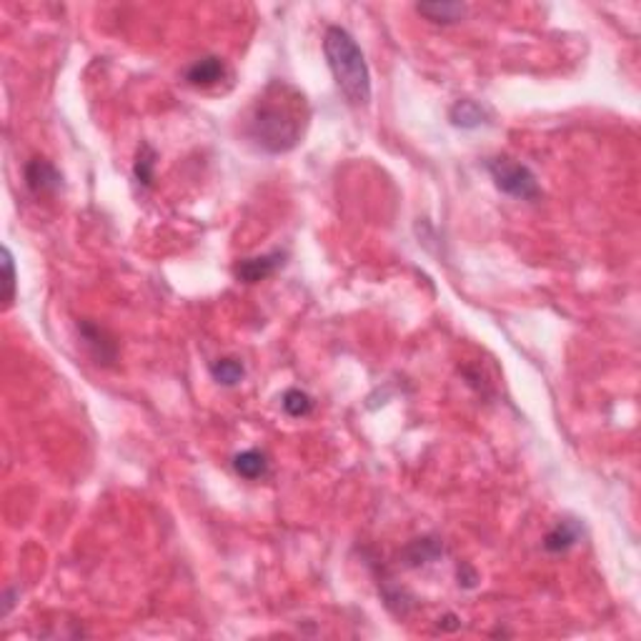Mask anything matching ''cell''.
Instances as JSON below:
<instances>
[{
    "instance_id": "obj_1",
    "label": "cell",
    "mask_w": 641,
    "mask_h": 641,
    "mask_svg": "<svg viewBox=\"0 0 641 641\" xmlns=\"http://www.w3.org/2000/svg\"><path fill=\"white\" fill-rule=\"evenodd\" d=\"M311 108L306 95L285 81H271L250 103L246 136L263 154L294 151L309 128Z\"/></svg>"
},
{
    "instance_id": "obj_2",
    "label": "cell",
    "mask_w": 641,
    "mask_h": 641,
    "mask_svg": "<svg viewBox=\"0 0 641 641\" xmlns=\"http://www.w3.org/2000/svg\"><path fill=\"white\" fill-rule=\"evenodd\" d=\"M323 56L333 73V81L344 93L346 103L368 108L371 103V73L354 36L341 25H329L323 33Z\"/></svg>"
},
{
    "instance_id": "obj_3",
    "label": "cell",
    "mask_w": 641,
    "mask_h": 641,
    "mask_svg": "<svg viewBox=\"0 0 641 641\" xmlns=\"http://www.w3.org/2000/svg\"><path fill=\"white\" fill-rule=\"evenodd\" d=\"M487 171L494 179V186L511 198H519V201H539L541 198V186L536 180L534 171L509 155L488 158Z\"/></svg>"
},
{
    "instance_id": "obj_4",
    "label": "cell",
    "mask_w": 641,
    "mask_h": 641,
    "mask_svg": "<svg viewBox=\"0 0 641 641\" xmlns=\"http://www.w3.org/2000/svg\"><path fill=\"white\" fill-rule=\"evenodd\" d=\"M78 336H81V341H83L88 354L98 366H113L119 361V341L101 323L81 319L78 320Z\"/></svg>"
},
{
    "instance_id": "obj_5",
    "label": "cell",
    "mask_w": 641,
    "mask_h": 641,
    "mask_svg": "<svg viewBox=\"0 0 641 641\" xmlns=\"http://www.w3.org/2000/svg\"><path fill=\"white\" fill-rule=\"evenodd\" d=\"M285 259H288L285 250H271L263 256L243 259L233 266V276L243 284H259V281H266L268 276H274L278 268H284Z\"/></svg>"
},
{
    "instance_id": "obj_6",
    "label": "cell",
    "mask_w": 641,
    "mask_h": 641,
    "mask_svg": "<svg viewBox=\"0 0 641 641\" xmlns=\"http://www.w3.org/2000/svg\"><path fill=\"white\" fill-rule=\"evenodd\" d=\"M25 186L36 196L58 193L60 186H63V176H60V171L50 161L36 155V158H31L25 163Z\"/></svg>"
},
{
    "instance_id": "obj_7",
    "label": "cell",
    "mask_w": 641,
    "mask_h": 641,
    "mask_svg": "<svg viewBox=\"0 0 641 641\" xmlns=\"http://www.w3.org/2000/svg\"><path fill=\"white\" fill-rule=\"evenodd\" d=\"M443 554H446V549L439 536H421V539H414L411 544H406L401 551V561L408 569H418V566L434 564Z\"/></svg>"
},
{
    "instance_id": "obj_8",
    "label": "cell",
    "mask_w": 641,
    "mask_h": 641,
    "mask_svg": "<svg viewBox=\"0 0 641 641\" xmlns=\"http://www.w3.org/2000/svg\"><path fill=\"white\" fill-rule=\"evenodd\" d=\"M226 75V63L218 56H203V58L193 60L186 68V83L193 88H211V85L221 83Z\"/></svg>"
},
{
    "instance_id": "obj_9",
    "label": "cell",
    "mask_w": 641,
    "mask_h": 641,
    "mask_svg": "<svg viewBox=\"0 0 641 641\" xmlns=\"http://www.w3.org/2000/svg\"><path fill=\"white\" fill-rule=\"evenodd\" d=\"M491 119V113L487 110V106H481L479 101L471 98H459L452 108H449V120L456 128L463 131H474L479 126H484Z\"/></svg>"
},
{
    "instance_id": "obj_10",
    "label": "cell",
    "mask_w": 641,
    "mask_h": 641,
    "mask_svg": "<svg viewBox=\"0 0 641 641\" xmlns=\"http://www.w3.org/2000/svg\"><path fill=\"white\" fill-rule=\"evenodd\" d=\"M584 536V526L576 519H561V522L544 536V549L549 554H564L574 549Z\"/></svg>"
},
{
    "instance_id": "obj_11",
    "label": "cell",
    "mask_w": 641,
    "mask_h": 641,
    "mask_svg": "<svg viewBox=\"0 0 641 641\" xmlns=\"http://www.w3.org/2000/svg\"><path fill=\"white\" fill-rule=\"evenodd\" d=\"M233 469H236L238 476H243L249 481H256V479H263V476L268 474V459L259 449H249V452L236 453Z\"/></svg>"
},
{
    "instance_id": "obj_12",
    "label": "cell",
    "mask_w": 641,
    "mask_h": 641,
    "mask_svg": "<svg viewBox=\"0 0 641 641\" xmlns=\"http://www.w3.org/2000/svg\"><path fill=\"white\" fill-rule=\"evenodd\" d=\"M416 13L426 15L428 21H434V23H456L463 18L466 5H461V3H418Z\"/></svg>"
},
{
    "instance_id": "obj_13",
    "label": "cell",
    "mask_w": 641,
    "mask_h": 641,
    "mask_svg": "<svg viewBox=\"0 0 641 641\" xmlns=\"http://www.w3.org/2000/svg\"><path fill=\"white\" fill-rule=\"evenodd\" d=\"M211 376H214L215 383L231 389V386H238L243 381L246 368H243V364L238 358H218V361L211 364Z\"/></svg>"
},
{
    "instance_id": "obj_14",
    "label": "cell",
    "mask_w": 641,
    "mask_h": 641,
    "mask_svg": "<svg viewBox=\"0 0 641 641\" xmlns=\"http://www.w3.org/2000/svg\"><path fill=\"white\" fill-rule=\"evenodd\" d=\"M155 151L148 143H141L138 155H136V163H133V176L141 183L143 189H151L154 186V168H155Z\"/></svg>"
},
{
    "instance_id": "obj_15",
    "label": "cell",
    "mask_w": 641,
    "mask_h": 641,
    "mask_svg": "<svg viewBox=\"0 0 641 641\" xmlns=\"http://www.w3.org/2000/svg\"><path fill=\"white\" fill-rule=\"evenodd\" d=\"M281 406L288 416L294 418H301V416H309L313 411V399L309 393L301 391V389H288L281 399Z\"/></svg>"
},
{
    "instance_id": "obj_16",
    "label": "cell",
    "mask_w": 641,
    "mask_h": 641,
    "mask_svg": "<svg viewBox=\"0 0 641 641\" xmlns=\"http://www.w3.org/2000/svg\"><path fill=\"white\" fill-rule=\"evenodd\" d=\"M3 268H5V309H11L15 301V266L8 249H3Z\"/></svg>"
},
{
    "instance_id": "obj_17",
    "label": "cell",
    "mask_w": 641,
    "mask_h": 641,
    "mask_svg": "<svg viewBox=\"0 0 641 641\" xmlns=\"http://www.w3.org/2000/svg\"><path fill=\"white\" fill-rule=\"evenodd\" d=\"M456 576H459V586H463V589H474L476 584H479V574L469 564H461Z\"/></svg>"
},
{
    "instance_id": "obj_18",
    "label": "cell",
    "mask_w": 641,
    "mask_h": 641,
    "mask_svg": "<svg viewBox=\"0 0 641 641\" xmlns=\"http://www.w3.org/2000/svg\"><path fill=\"white\" fill-rule=\"evenodd\" d=\"M439 629H443V631L461 629V621H459V617H456V614H446L443 619H439Z\"/></svg>"
}]
</instances>
